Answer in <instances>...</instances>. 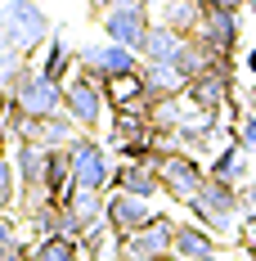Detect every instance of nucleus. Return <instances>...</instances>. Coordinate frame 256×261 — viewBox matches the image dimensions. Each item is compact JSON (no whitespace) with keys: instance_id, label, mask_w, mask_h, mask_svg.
I'll return each mask as SVG.
<instances>
[{"instance_id":"nucleus-27","label":"nucleus","mask_w":256,"mask_h":261,"mask_svg":"<svg viewBox=\"0 0 256 261\" xmlns=\"http://www.w3.org/2000/svg\"><path fill=\"white\" fill-rule=\"evenodd\" d=\"M234 140H238L247 153H256V108H247V113L238 117V126H234Z\"/></svg>"},{"instance_id":"nucleus-13","label":"nucleus","mask_w":256,"mask_h":261,"mask_svg":"<svg viewBox=\"0 0 256 261\" xmlns=\"http://www.w3.org/2000/svg\"><path fill=\"white\" fill-rule=\"evenodd\" d=\"M153 216H157V212H153L149 198H135V194H108V230H117L122 239L135 234V230H144Z\"/></svg>"},{"instance_id":"nucleus-31","label":"nucleus","mask_w":256,"mask_h":261,"mask_svg":"<svg viewBox=\"0 0 256 261\" xmlns=\"http://www.w3.org/2000/svg\"><path fill=\"white\" fill-rule=\"evenodd\" d=\"M5 117H9V95L0 90V130H5Z\"/></svg>"},{"instance_id":"nucleus-23","label":"nucleus","mask_w":256,"mask_h":261,"mask_svg":"<svg viewBox=\"0 0 256 261\" xmlns=\"http://www.w3.org/2000/svg\"><path fill=\"white\" fill-rule=\"evenodd\" d=\"M27 230H32L36 239L63 234V207H59V203H50V198L32 203V207H27Z\"/></svg>"},{"instance_id":"nucleus-36","label":"nucleus","mask_w":256,"mask_h":261,"mask_svg":"<svg viewBox=\"0 0 256 261\" xmlns=\"http://www.w3.org/2000/svg\"><path fill=\"white\" fill-rule=\"evenodd\" d=\"M5 261H23V257H5Z\"/></svg>"},{"instance_id":"nucleus-5","label":"nucleus","mask_w":256,"mask_h":261,"mask_svg":"<svg viewBox=\"0 0 256 261\" xmlns=\"http://www.w3.org/2000/svg\"><path fill=\"white\" fill-rule=\"evenodd\" d=\"M68 153H72V189H95V194H108L112 171H117V162H112L117 153H112L103 140H95V135H81Z\"/></svg>"},{"instance_id":"nucleus-32","label":"nucleus","mask_w":256,"mask_h":261,"mask_svg":"<svg viewBox=\"0 0 256 261\" xmlns=\"http://www.w3.org/2000/svg\"><path fill=\"white\" fill-rule=\"evenodd\" d=\"M247 72H252V77H256V45H252V50H247Z\"/></svg>"},{"instance_id":"nucleus-11","label":"nucleus","mask_w":256,"mask_h":261,"mask_svg":"<svg viewBox=\"0 0 256 261\" xmlns=\"http://www.w3.org/2000/svg\"><path fill=\"white\" fill-rule=\"evenodd\" d=\"M238 36H243V27H238V14L234 9H203L198 32H193V41H203L207 50L220 54V59H234Z\"/></svg>"},{"instance_id":"nucleus-28","label":"nucleus","mask_w":256,"mask_h":261,"mask_svg":"<svg viewBox=\"0 0 256 261\" xmlns=\"http://www.w3.org/2000/svg\"><path fill=\"white\" fill-rule=\"evenodd\" d=\"M238 194H243V221H256V180L238 185Z\"/></svg>"},{"instance_id":"nucleus-7","label":"nucleus","mask_w":256,"mask_h":261,"mask_svg":"<svg viewBox=\"0 0 256 261\" xmlns=\"http://www.w3.org/2000/svg\"><path fill=\"white\" fill-rule=\"evenodd\" d=\"M103 23V36L108 41H117V45H126V50H144V41H149V32H153V9L144 5V0H122V5H112L108 14H99ZM144 59V54H139Z\"/></svg>"},{"instance_id":"nucleus-1","label":"nucleus","mask_w":256,"mask_h":261,"mask_svg":"<svg viewBox=\"0 0 256 261\" xmlns=\"http://www.w3.org/2000/svg\"><path fill=\"white\" fill-rule=\"evenodd\" d=\"M184 207L193 212V221L207 225L211 234L220 239V243H238L243 230H238V221H243V194H238V185H225V180H211L193 194V203H184Z\"/></svg>"},{"instance_id":"nucleus-6","label":"nucleus","mask_w":256,"mask_h":261,"mask_svg":"<svg viewBox=\"0 0 256 261\" xmlns=\"http://www.w3.org/2000/svg\"><path fill=\"white\" fill-rule=\"evenodd\" d=\"M153 167H157V180H162V194L176 203H193V194L207 185V167L184 149H166Z\"/></svg>"},{"instance_id":"nucleus-22","label":"nucleus","mask_w":256,"mask_h":261,"mask_svg":"<svg viewBox=\"0 0 256 261\" xmlns=\"http://www.w3.org/2000/svg\"><path fill=\"white\" fill-rule=\"evenodd\" d=\"M81 257L86 261H122V234L108 230V225L90 230V234L81 239Z\"/></svg>"},{"instance_id":"nucleus-3","label":"nucleus","mask_w":256,"mask_h":261,"mask_svg":"<svg viewBox=\"0 0 256 261\" xmlns=\"http://www.w3.org/2000/svg\"><path fill=\"white\" fill-rule=\"evenodd\" d=\"M9 104L18 108L27 122H45V117H59V113H63V81L45 77L36 63H27V72L18 77L14 95H9Z\"/></svg>"},{"instance_id":"nucleus-18","label":"nucleus","mask_w":256,"mask_h":261,"mask_svg":"<svg viewBox=\"0 0 256 261\" xmlns=\"http://www.w3.org/2000/svg\"><path fill=\"white\" fill-rule=\"evenodd\" d=\"M184 45H189V36H180V32H171V27L153 23V32H149V41H144V63H180V54H184Z\"/></svg>"},{"instance_id":"nucleus-16","label":"nucleus","mask_w":256,"mask_h":261,"mask_svg":"<svg viewBox=\"0 0 256 261\" xmlns=\"http://www.w3.org/2000/svg\"><path fill=\"white\" fill-rule=\"evenodd\" d=\"M220 252V239L211 234L207 225H189V221H176V243H171V257L176 261H193V257H211Z\"/></svg>"},{"instance_id":"nucleus-38","label":"nucleus","mask_w":256,"mask_h":261,"mask_svg":"<svg viewBox=\"0 0 256 261\" xmlns=\"http://www.w3.org/2000/svg\"><path fill=\"white\" fill-rule=\"evenodd\" d=\"M0 18H5V5H0Z\"/></svg>"},{"instance_id":"nucleus-17","label":"nucleus","mask_w":256,"mask_h":261,"mask_svg":"<svg viewBox=\"0 0 256 261\" xmlns=\"http://www.w3.org/2000/svg\"><path fill=\"white\" fill-rule=\"evenodd\" d=\"M45 77H54V81H68L72 77V68H77V45L63 36V32H54L50 41H45V50H41V63H36Z\"/></svg>"},{"instance_id":"nucleus-21","label":"nucleus","mask_w":256,"mask_h":261,"mask_svg":"<svg viewBox=\"0 0 256 261\" xmlns=\"http://www.w3.org/2000/svg\"><path fill=\"white\" fill-rule=\"evenodd\" d=\"M198 18H203V0H162V18L157 23L180 32V36H193Z\"/></svg>"},{"instance_id":"nucleus-33","label":"nucleus","mask_w":256,"mask_h":261,"mask_svg":"<svg viewBox=\"0 0 256 261\" xmlns=\"http://www.w3.org/2000/svg\"><path fill=\"white\" fill-rule=\"evenodd\" d=\"M193 261H230L225 252H211V257H193Z\"/></svg>"},{"instance_id":"nucleus-37","label":"nucleus","mask_w":256,"mask_h":261,"mask_svg":"<svg viewBox=\"0 0 256 261\" xmlns=\"http://www.w3.org/2000/svg\"><path fill=\"white\" fill-rule=\"evenodd\" d=\"M252 108H256V90H252Z\"/></svg>"},{"instance_id":"nucleus-26","label":"nucleus","mask_w":256,"mask_h":261,"mask_svg":"<svg viewBox=\"0 0 256 261\" xmlns=\"http://www.w3.org/2000/svg\"><path fill=\"white\" fill-rule=\"evenodd\" d=\"M5 257H32V252H27V243L23 239H18V225H14V221H9V216H0V261Z\"/></svg>"},{"instance_id":"nucleus-30","label":"nucleus","mask_w":256,"mask_h":261,"mask_svg":"<svg viewBox=\"0 0 256 261\" xmlns=\"http://www.w3.org/2000/svg\"><path fill=\"white\" fill-rule=\"evenodd\" d=\"M112 5H122V0H90V9H95V14H108Z\"/></svg>"},{"instance_id":"nucleus-2","label":"nucleus","mask_w":256,"mask_h":261,"mask_svg":"<svg viewBox=\"0 0 256 261\" xmlns=\"http://www.w3.org/2000/svg\"><path fill=\"white\" fill-rule=\"evenodd\" d=\"M54 36L50 18L36 0H9L5 5V18H0V45L18 59H36L45 50V41Z\"/></svg>"},{"instance_id":"nucleus-25","label":"nucleus","mask_w":256,"mask_h":261,"mask_svg":"<svg viewBox=\"0 0 256 261\" xmlns=\"http://www.w3.org/2000/svg\"><path fill=\"white\" fill-rule=\"evenodd\" d=\"M18 198H23V185H18V171H14V158H0V216H9Z\"/></svg>"},{"instance_id":"nucleus-24","label":"nucleus","mask_w":256,"mask_h":261,"mask_svg":"<svg viewBox=\"0 0 256 261\" xmlns=\"http://www.w3.org/2000/svg\"><path fill=\"white\" fill-rule=\"evenodd\" d=\"M32 261H86V257H81L77 239L54 234V239H36V243H32Z\"/></svg>"},{"instance_id":"nucleus-19","label":"nucleus","mask_w":256,"mask_h":261,"mask_svg":"<svg viewBox=\"0 0 256 261\" xmlns=\"http://www.w3.org/2000/svg\"><path fill=\"white\" fill-rule=\"evenodd\" d=\"M207 176L211 180H225V185H243L247 180V149L234 140L225 149H216V158L207 162Z\"/></svg>"},{"instance_id":"nucleus-20","label":"nucleus","mask_w":256,"mask_h":261,"mask_svg":"<svg viewBox=\"0 0 256 261\" xmlns=\"http://www.w3.org/2000/svg\"><path fill=\"white\" fill-rule=\"evenodd\" d=\"M86 130L68 117V113H59V117H45V122H36V144L41 149H72Z\"/></svg>"},{"instance_id":"nucleus-8","label":"nucleus","mask_w":256,"mask_h":261,"mask_svg":"<svg viewBox=\"0 0 256 261\" xmlns=\"http://www.w3.org/2000/svg\"><path fill=\"white\" fill-rule=\"evenodd\" d=\"M77 68L90 72L95 81H112V77L139 72L144 59H139L135 50H126V45H117V41H99V45H81L77 50Z\"/></svg>"},{"instance_id":"nucleus-4","label":"nucleus","mask_w":256,"mask_h":261,"mask_svg":"<svg viewBox=\"0 0 256 261\" xmlns=\"http://www.w3.org/2000/svg\"><path fill=\"white\" fill-rule=\"evenodd\" d=\"M63 113L77 122L86 135H95L103 126V117H108V95H103V81H95L90 72H72V77L63 81Z\"/></svg>"},{"instance_id":"nucleus-12","label":"nucleus","mask_w":256,"mask_h":261,"mask_svg":"<svg viewBox=\"0 0 256 261\" xmlns=\"http://www.w3.org/2000/svg\"><path fill=\"white\" fill-rule=\"evenodd\" d=\"M9 158H14V171H18V185H23V194H27V207L32 203H41L45 198V158H50V149H41V144H14L9 149Z\"/></svg>"},{"instance_id":"nucleus-29","label":"nucleus","mask_w":256,"mask_h":261,"mask_svg":"<svg viewBox=\"0 0 256 261\" xmlns=\"http://www.w3.org/2000/svg\"><path fill=\"white\" fill-rule=\"evenodd\" d=\"M247 5H252V0H203V9H234V14L247 9Z\"/></svg>"},{"instance_id":"nucleus-34","label":"nucleus","mask_w":256,"mask_h":261,"mask_svg":"<svg viewBox=\"0 0 256 261\" xmlns=\"http://www.w3.org/2000/svg\"><path fill=\"white\" fill-rule=\"evenodd\" d=\"M144 5H149V9H153V5H162V0H144Z\"/></svg>"},{"instance_id":"nucleus-14","label":"nucleus","mask_w":256,"mask_h":261,"mask_svg":"<svg viewBox=\"0 0 256 261\" xmlns=\"http://www.w3.org/2000/svg\"><path fill=\"white\" fill-rule=\"evenodd\" d=\"M108 194H135V198H149V203H153L157 194H162L157 167H153V162H117Z\"/></svg>"},{"instance_id":"nucleus-9","label":"nucleus","mask_w":256,"mask_h":261,"mask_svg":"<svg viewBox=\"0 0 256 261\" xmlns=\"http://www.w3.org/2000/svg\"><path fill=\"white\" fill-rule=\"evenodd\" d=\"M171 243H176V221L157 212L144 230L122 239V261H176L171 257Z\"/></svg>"},{"instance_id":"nucleus-10","label":"nucleus","mask_w":256,"mask_h":261,"mask_svg":"<svg viewBox=\"0 0 256 261\" xmlns=\"http://www.w3.org/2000/svg\"><path fill=\"white\" fill-rule=\"evenodd\" d=\"M230 95H234L230 63L211 68V72H203V77H193V81H189V90H184V99L193 104V113H207V117H216L220 108L230 104Z\"/></svg>"},{"instance_id":"nucleus-35","label":"nucleus","mask_w":256,"mask_h":261,"mask_svg":"<svg viewBox=\"0 0 256 261\" xmlns=\"http://www.w3.org/2000/svg\"><path fill=\"white\" fill-rule=\"evenodd\" d=\"M247 9H252V14H256V0H252V5H247Z\"/></svg>"},{"instance_id":"nucleus-15","label":"nucleus","mask_w":256,"mask_h":261,"mask_svg":"<svg viewBox=\"0 0 256 261\" xmlns=\"http://www.w3.org/2000/svg\"><path fill=\"white\" fill-rule=\"evenodd\" d=\"M139 77H144V95H149V104H166V99H180V95L189 90V77L180 72L176 63H144Z\"/></svg>"}]
</instances>
